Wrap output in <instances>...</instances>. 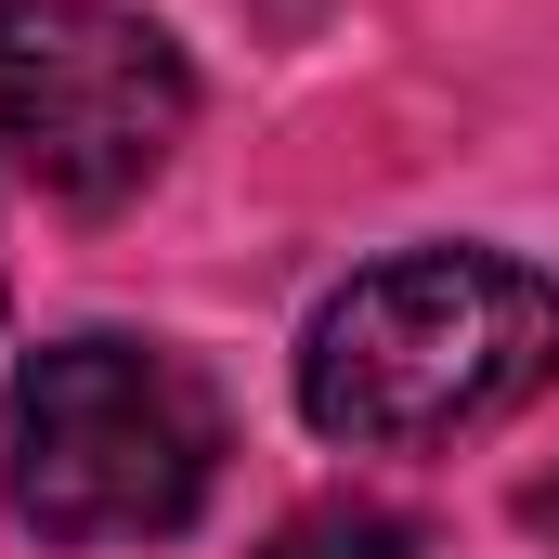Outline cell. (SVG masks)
<instances>
[{
	"mask_svg": "<svg viewBox=\"0 0 559 559\" xmlns=\"http://www.w3.org/2000/svg\"><path fill=\"white\" fill-rule=\"evenodd\" d=\"M534 508H547V534H559V481H547V495H534Z\"/></svg>",
	"mask_w": 559,
	"mask_h": 559,
	"instance_id": "cell-5",
	"label": "cell"
},
{
	"mask_svg": "<svg viewBox=\"0 0 559 559\" xmlns=\"http://www.w3.org/2000/svg\"><path fill=\"white\" fill-rule=\"evenodd\" d=\"M195 118L182 39L131 0H0V143L66 209H131Z\"/></svg>",
	"mask_w": 559,
	"mask_h": 559,
	"instance_id": "cell-3",
	"label": "cell"
},
{
	"mask_svg": "<svg viewBox=\"0 0 559 559\" xmlns=\"http://www.w3.org/2000/svg\"><path fill=\"white\" fill-rule=\"evenodd\" d=\"M0 481L13 521L52 547H143L182 534L222 481V391L156 338H52L13 365L0 404Z\"/></svg>",
	"mask_w": 559,
	"mask_h": 559,
	"instance_id": "cell-2",
	"label": "cell"
},
{
	"mask_svg": "<svg viewBox=\"0 0 559 559\" xmlns=\"http://www.w3.org/2000/svg\"><path fill=\"white\" fill-rule=\"evenodd\" d=\"M261 559H429V547H417V521H391V508H312Z\"/></svg>",
	"mask_w": 559,
	"mask_h": 559,
	"instance_id": "cell-4",
	"label": "cell"
},
{
	"mask_svg": "<svg viewBox=\"0 0 559 559\" xmlns=\"http://www.w3.org/2000/svg\"><path fill=\"white\" fill-rule=\"evenodd\" d=\"M559 391V286L495 248H404L299 338V417L352 455H429Z\"/></svg>",
	"mask_w": 559,
	"mask_h": 559,
	"instance_id": "cell-1",
	"label": "cell"
}]
</instances>
